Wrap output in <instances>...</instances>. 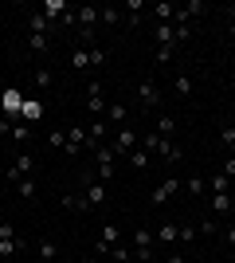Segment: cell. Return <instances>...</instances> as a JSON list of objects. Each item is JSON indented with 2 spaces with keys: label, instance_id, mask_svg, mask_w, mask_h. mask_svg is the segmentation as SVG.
<instances>
[{
  "label": "cell",
  "instance_id": "cb8c5ba5",
  "mask_svg": "<svg viewBox=\"0 0 235 263\" xmlns=\"http://www.w3.org/2000/svg\"><path fill=\"white\" fill-rule=\"evenodd\" d=\"M16 169H20V173H24V177H32V173H35V157H32V154H28V149H24V154H20V157H16Z\"/></svg>",
  "mask_w": 235,
  "mask_h": 263
},
{
  "label": "cell",
  "instance_id": "7dc6e473",
  "mask_svg": "<svg viewBox=\"0 0 235 263\" xmlns=\"http://www.w3.org/2000/svg\"><path fill=\"white\" fill-rule=\"evenodd\" d=\"M0 161H4V154H0Z\"/></svg>",
  "mask_w": 235,
  "mask_h": 263
},
{
  "label": "cell",
  "instance_id": "5bb4252c",
  "mask_svg": "<svg viewBox=\"0 0 235 263\" xmlns=\"http://www.w3.org/2000/svg\"><path fill=\"white\" fill-rule=\"evenodd\" d=\"M125 118H130V110H125L122 102H118V106H110V110H106V122H110V126H118V130H122V126H125Z\"/></svg>",
  "mask_w": 235,
  "mask_h": 263
},
{
  "label": "cell",
  "instance_id": "1f68e13d",
  "mask_svg": "<svg viewBox=\"0 0 235 263\" xmlns=\"http://www.w3.org/2000/svg\"><path fill=\"white\" fill-rule=\"evenodd\" d=\"M173 32H177V47H180L192 40V24H173Z\"/></svg>",
  "mask_w": 235,
  "mask_h": 263
},
{
  "label": "cell",
  "instance_id": "74e56055",
  "mask_svg": "<svg viewBox=\"0 0 235 263\" xmlns=\"http://www.w3.org/2000/svg\"><path fill=\"white\" fill-rule=\"evenodd\" d=\"M220 173H224L227 181H231V177H235V157H227V161H224V169H220Z\"/></svg>",
  "mask_w": 235,
  "mask_h": 263
},
{
  "label": "cell",
  "instance_id": "ee69618b",
  "mask_svg": "<svg viewBox=\"0 0 235 263\" xmlns=\"http://www.w3.org/2000/svg\"><path fill=\"white\" fill-rule=\"evenodd\" d=\"M227 32H231V35H235V20H231V24H227Z\"/></svg>",
  "mask_w": 235,
  "mask_h": 263
},
{
  "label": "cell",
  "instance_id": "ac0fdd59",
  "mask_svg": "<svg viewBox=\"0 0 235 263\" xmlns=\"http://www.w3.org/2000/svg\"><path fill=\"white\" fill-rule=\"evenodd\" d=\"M184 189H188L192 197H204V193H208V181H204V177H200V173H192V177H188V181H184Z\"/></svg>",
  "mask_w": 235,
  "mask_h": 263
},
{
  "label": "cell",
  "instance_id": "83f0119b",
  "mask_svg": "<svg viewBox=\"0 0 235 263\" xmlns=\"http://www.w3.org/2000/svg\"><path fill=\"white\" fill-rule=\"evenodd\" d=\"M110 259H114V263H134V248H122V243H114Z\"/></svg>",
  "mask_w": 235,
  "mask_h": 263
},
{
  "label": "cell",
  "instance_id": "ab89813d",
  "mask_svg": "<svg viewBox=\"0 0 235 263\" xmlns=\"http://www.w3.org/2000/svg\"><path fill=\"white\" fill-rule=\"evenodd\" d=\"M90 95H102V83H98V79H90V83H87V99H90Z\"/></svg>",
  "mask_w": 235,
  "mask_h": 263
},
{
  "label": "cell",
  "instance_id": "b9f144b4",
  "mask_svg": "<svg viewBox=\"0 0 235 263\" xmlns=\"http://www.w3.org/2000/svg\"><path fill=\"white\" fill-rule=\"evenodd\" d=\"M0 134H12V122L8 118H0Z\"/></svg>",
  "mask_w": 235,
  "mask_h": 263
},
{
  "label": "cell",
  "instance_id": "f35d334b",
  "mask_svg": "<svg viewBox=\"0 0 235 263\" xmlns=\"http://www.w3.org/2000/svg\"><path fill=\"white\" fill-rule=\"evenodd\" d=\"M0 240H16V228H12V224H0Z\"/></svg>",
  "mask_w": 235,
  "mask_h": 263
},
{
  "label": "cell",
  "instance_id": "836d02e7",
  "mask_svg": "<svg viewBox=\"0 0 235 263\" xmlns=\"http://www.w3.org/2000/svg\"><path fill=\"white\" fill-rule=\"evenodd\" d=\"M196 236H200V228H188V224H180V243H196Z\"/></svg>",
  "mask_w": 235,
  "mask_h": 263
},
{
  "label": "cell",
  "instance_id": "d6a6232c",
  "mask_svg": "<svg viewBox=\"0 0 235 263\" xmlns=\"http://www.w3.org/2000/svg\"><path fill=\"white\" fill-rule=\"evenodd\" d=\"M184 12L196 20V16H204V12H208V4H204V0H188V4H184Z\"/></svg>",
  "mask_w": 235,
  "mask_h": 263
},
{
  "label": "cell",
  "instance_id": "f1b7e54d",
  "mask_svg": "<svg viewBox=\"0 0 235 263\" xmlns=\"http://www.w3.org/2000/svg\"><path fill=\"white\" fill-rule=\"evenodd\" d=\"M125 161H130V165H134V169H145V165H149V154H145V149H141V145H137V149H134V154H130V157H125Z\"/></svg>",
  "mask_w": 235,
  "mask_h": 263
},
{
  "label": "cell",
  "instance_id": "9c48e42d",
  "mask_svg": "<svg viewBox=\"0 0 235 263\" xmlns=\"http://www.w3.org/2000/svg\"><path fill=\"white\" fill-rule=\"evenodd\" d=\"M137 95H141V102H149V106H161V90H157L153 79H145V83L137 87Z\"/></svg>",
  "mask_w": 235,
  "mask_h": 263
},
{
  "label": "cell",
  "instance_id": "7c38bea8",
  "mask_svg": "<svg viewBox=\"0 0 235 263\" xmlns=\"http://www.w3.org/2000/svg\"><path fill=\"white\" fill-rule=\"evenodd\" d=\"M39 118H44V102H39V99H28V102H24V122L32 126V122H39Z\"/></svg>",
  "mask_w": 235,
  "mask_h": 263
},
{
  "label": "cell",
  "instance_id": "f6af8a7d",
  "mask_svg": "<svg viewBox=\"0 0 235 263\" xmlns=\"http://www.w3.org/2000/svg\"><path fill=\"white\" fill-rule=\"evenodd\" d=\"M0 177H4V165H0Z\"/></svg>",
  "mask_w": 235,
  "mask_h": 263
},
{
  "label": "cell",
  "instance_id": "4dcf8cb0",
  "mask_svg": "<svg viewBox=\"0 0 235 263\" xmlns=\"http://www.w3.org/2000/svg\"><path fill=\"white\" fill-rule=\"evenodd\" d=\"M47 145H51V149H63V145H67V130H51L47 134Z\"/></svg>",
  "mask_w": 235,
  "mask_h": 263
},
{
  "label": "cell",
  "instance_id": "30bf717a",
  "mask_svg": "<svg viewBox=\"0 0 235 263\" xmlns=\"http://www.w3.org/2000/svg\"><path fill=\"white\" fill-rule=\"evenodd\" d=\"M39 12H44V16H47L51 24H55V20H63L67 4H63V0H44V4H39Z\"/></svg>",
  "mask_w": 235,
  "mask_h": 263
},
{
  "label": "cell",
  "instance_id": "60d3db41",
  "mask_svg": "<svg viewBox=\"0 0 235 263\" xmlns=\"http://www.w3.org/2000/svg\"><path fill=\"white\" fill-rule=\"evenodd\" d=\"M224 240H227V248L235 252V224H231V228H224Z\"/></svg>",
  "mask_w": 235,
  "mask_h": 263
},
{
  "label": "cell",
  "instance_id": "2e32d148",
  "mask_svg": "<svg viewBox=\"0 0 235 263\" xmlns=\"http://www.w3.org/2000/svg\"><path fill=\"white\" fill-rule=\"evenodd\" d=\"M157 134H161V138H173V134H177V118H173V114H161V118H157Z\"/></svg>",
  "mask_w": 235,
  "mask_h": 263
},
{
  "label": "cell",
  "instance_id": "52a82bcc",
  "mask_svg": "<svg viewBox=\"0 0 235 263\" xmlns=\"http://www.w3.org/2000/svg\"><path fill=\"white\" fill-rule=\"evenodd\" d=\"M177 189H180V181H177V177H165V181H161V185L153 189V197H149V204H165V200L173 197Z\"/></svg>",
  "mask_w": 235,
  "mask_h": 263
},
{
  "label": "cell",
  "instance_id": "7a4b0ae2",
  "mask_svg": "<svg viewBox=\"0 0 235 263\" xmlns=\"http://www.w3.org/2000/svg\"><path fill=\"white\" fill-rule=\"evenodd\" d=\"M94 161H98V169H94V173H98V181H102V185H110V181H114V173H118V169H114V161H118V157H114L110 142L94 149Z\"/></svg>",
  "mask_w": 235,
  "mask_h": 263
},
{
  "label": "cell",
  "instance_id": "7bdbcfd3",
  "mask_svg": "<svg viewBox=\"0 0 235 263\" xmlns=\"http://www.w3.org/2000/svg\"><path fill=\"white\" fill-rule=\"evenodd\" d=\"M165 263H184V259H180V255H168V259Z\"/></svg>",
  "mask_w": 235,
  "mask_h": 263
},
{
  "label": "cell",
  "instance_id": "4316f807",
  "mask_svg": "<svg viewBox=\"0 0 235 263\" xmlns=\"http://www.w3.org/2000/svg\"><path fill=\"white\" fill-rule=\"evenodd\" d=\"M71 67H75V71H87V67H90L87 47H75V55H71Z\"/></svg>",
  "mask_w": 235,
  "mask_h": 263
},
{
  "label": "cell",
  "instance_id": "44dd1931",
  "mask_svg": "<svg viewBox=\"0 0 235 263\" xmlns=\"http://www.w3.org/2000/svg\"><path fill=\"white\" fill-rule=\"evenodd\" d=\"M16 193H20L24 200H35V193H39V185H35V177H24L20 185H16Z\"/></svg>",
  "mask_w": 235,
  "mask_h": 263
},
{
  "label": "cell",
  "instance_id": "4fadbf2b",
  "mask_svg": "<svg viewBox=\"0 0 235 263\" xmlns=\"http://www.w3.org/2000/svg\"><path fill=\"white\" fill-rule=\"evenodd\" d=\"M32 55H51V35H28Z\"/></svg>",
  "mask_w": 235,
  "mask_h": 263
},
{
  "label": "cell",
  "instance_id": "7402d4cb",
  "mask_svg": "<svg viewBox=\"0 0 235 263\" xmlns=\"http://www.w3.org/2000/svg\"><path fill=\"white\" fill-rule=\"evenodd\" d=\"M220 145H224L227 154H231V157H235V126H231V122H227L224 130H220Z\"/></svg>",
  "mask_w": 235,
  "mask_h": 263
},
{
  "label": "cell",
  "instance_id": "5b68a950",
  "mask_svg": "<svg viewBox=\"0 0 235 263\" xmlns=\"http://www.w3.org/2000/svg\"><path fill=\"white\" fill-rule=\"evenodd\" d=\"M82 200H87V209H90V212L98 209V204H106V185H102L98 177H90V173H87V197H82Z\"/></svg>",
  "mask_w": 235,
  "mask_h": 263
},
{
  "label": "cell",
  "instance_id": "484cf974",
  "mask_svg": "<svg viewBox=\"0 0 235 263\" xmlns=\"http://www.w3.org/2000/svg\"><path fill=\"white\" fill-rule=\"evenodd\" d=\"M87 55H90V71H98V67L106 63V47H98V44L87 47Z\"/></svg>",
  "mask_w": 235,
  "mask_h": 263
},
{
  "label": "cell",
  "instance_id": "8992f818",
  "mask_svg": "<svg viewBox=\"0 0 235 263\" xmlns=\"http://www.w3.org/2000/svg\"><path fill=\"white\" fill-rule=\"evenodd\" d=\"M82 149H87V126H71V130H67V145H63V154L78 157Z\"/></svg>",
  "mask_w": 235,
  "mask_h": 263
},
{
  "label": "cell",
  "instance_id": "e0dca14e",
  "mask_svg": "<svg viewBox=\"0 0 235 263\" xmlns=\"http://www.w3.org/2000/svg\"><path fill=\"white\" fill-rule=\"evenodd\" d=\"M32 83H35L39 90H47V87H51V67H44V63H39V67L32 71Z\"/></svg>",
  "mask_w": 235,
  "mask_h": 263
},
{
  "label": "cell",
  "instance_id": "d6986e66",
  "mask_svg": "<svg viewBox=\"0 0 235 263\" xmlns=\"http://www.w3.org/2000/svg\"><path fill=\"white\" fill-rule=\"evenodd\" d=\"M173 87H177V95H180V99H192V90H196V83H192L188 75H177V79H173Z\"/></svg>",
  "mask_w": 235,
  "mask_h": 263
},
{
  "label": "cell",
  "instance_id": "8fae6325",
  "mask_svg": "<svg viewBox=\"0 0 235 263\" xmlns=\"http://www.w3.org/2000/svg\"><path fill=\"white\" fill-rule=\"evenodd\" d=\"M55 255H59V248L51 240H39V243H35V263H51Z\"/></svg>",
  "mask_w": 235,
  "mask_h": 263
},
{
  "label": "cell",
  "instance_id": "3957f363",
  "mask_svg": "<svg viewBox=\"0 0 235 263\" xmlns=\"http://www.w3.org/2000/svg\"><path fill=\"white\" fill-rule=\"evenodd\" d=\"M130 236H134V259L149 263V255H153V236H149V228H137V232H130Z\"/></svg>",
  "mask_w": 235,
  "mask_h": 263
},
{
  "label": "cell",
  "instance_id": "9a60e30c",
  "mask_svg": "<svg viewBox=\"0 0 235 263\" xmlns=\"http://www.w3.org/2000/svg\"><path fill=\"white\" fill-rule=\"evenodd\" d=\"M231 209H235L231 193H212V212H231Z\"/></svg>",
  "mask_w": 235,
  "mask_h": 263
},
{
  "label": "cell",
  "instance_id": "6da1fadb",
  "mask_svg": "<svg viewBox=\"0 0 235 263\" xmlns=\"http://www.w3.org/2000/svg\"><path fill=\"white\" fill-rule=\"evenodd\" d=\"M137 145H141V134H137L134 126H122V130H118V138H110V149H114V157H118V161H122V157H130Z\"/></svg>",
  "mask_w": 235,
  "mask_h": 263
},
{
  "label": "cell",
  "instance_id": "ba28073f",
  "mask_svg": "<svg viewBox=\"0 0 235 263\" xmlns=\"http://www.w3.org/2000/svg\"><path fill=\"white\" fill-rule=\"evenodd\" d=\"M51 28H55V24L47 20L44 12H32V16H28V35H51Z\"/></svg>",
  "mask_w": 235,
  "mask_h": 263
},
{
  "label": "cell",
  "instance_id": "bcb514c9",
  "mask_svg": "<svg viewBox=\"0 0 235 263\" xmlns=\"http://www.w3.org/2000/svg\"><path fill=\"white\" fill-rule=\"evenodd\" d=\"M82 263H94V259H82Z\"/></svg>",
  "mask_w": 235,
  "mask_h": 263
},
{
  "label": "cell",
  "instance_id": "f546056e",
  "mask_svg": "<svg viewBox=\"0 0 235 263\" xmlns=\"http://www.w3.org/2000/svg\"><path fill=\"white\" fill-rule=\"evenodd\" d=\"M87 110H90V114H106L110 106H106V99H102V95H90V99H87Z\"/></svg>",
  "mask_w": 235,
  "mask_h": 263
},
{
  "label": "cell",
  "instance_id": "e575fe53",
  "mask_svg": "<svg viewBox=\"0 0 235 263\" xmlns=\"http://www.w3.org/2000/svg\"><path fill=\"white\" fill-rule=\"evenodd\" d=\"M12 138H16V142L32 138V126H28V122H16V126H12Z\"/></svg>",
  "mask_w": 235,
  "mask_h": 263
},
{
  "label": "cell",
  "instance_id": "8d00e7d4",
  "mask_svg": "<svg viewBox=\"0 0 235 263\" xmlns=\"http://www.w3.org/2000/svg\"><path fill=\"white\" fill-rule=\"evenodd\" d=\"M173 51H177V47H157V63H168V59H173Z\"/></svg>",
  "mask_w": 235,
  "mask_h": 263
},
{
  "label": "cell",
  "instance_id": "277c9868",
  "mask_svg": "<svg viewBox=\"0 0 235 263\" xmlns=\"http://www.w3.org/2000/svg\"><path fill=\"white\" fill-rule=\"evenodd\" d=\"M24 102H28V99H24V95H20V90H16V87L0 95V110H4L8 118H24Z\"/></svg>",
  "mask_w": 235,
  "mask_h": 263
},
{
  "label": "cell",
  "instance_id": "d590c367",
  "mask_svg": "<svg viewBox=\"0 0 235 263\" xmlns=\"http://www.w3.org/2000/svg\"><path fill=\"white\" fill-rule=\"evenodd\" d=\"M212 193H227V177L224 173H212Z\"/></svg>",
  "mask_w": 235,
  "mask_h": 263
},
{
  "label": "cell",
  "instance_id": "d4e9b609",
  "mask_svg": "<svg viewBox=\"0 0 235 263\" xmlns=\"http://www.w3.org/2000/svg\"><path fill=\"white\" fill-rule=\"evenodd\" d=\"M118 20H122V8L114 4V8H102V20H98V24H106V28H118Z\"/></svg>",
  "mask_w": 235,
  "mask_h": 263
},
{
  "label": "cell",
  "instance_id": "ffe728a7",
  "mask_svg": "<svg viewBox=\"0 0 235 263\" xmlns=\"http://www.w3.org/2000/svg\"><path fill=\"white\" fill-rule=\"evenodd\" d=\"M177 236H180V224H161L157 228V240L161 243H177Z\"/></svg>",
  "mask_w": 235,
  "mask_h": 263
},
{
  "label": "cell",
  "instance_id": "603a6c76",
  "mask_svg": "<svg viewBox=\"0 0 235 263\" xmlns=\"http://www.w3.org/2000/svg\"><path fill=\"white\" fill-rule=\"evenodd\" d=\"M118 236H122V232H118V224H102V228H98V240L110 243V248L118 243Z\"/></svg>",
  "mask_w": 235,
  "mask_h": 263
}]
</instances>
